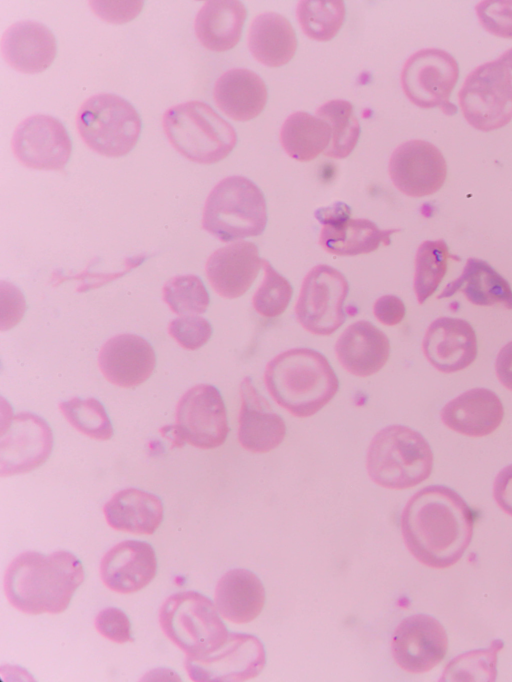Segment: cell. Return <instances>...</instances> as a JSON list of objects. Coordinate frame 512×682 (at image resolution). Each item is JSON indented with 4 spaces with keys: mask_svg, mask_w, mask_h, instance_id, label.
Wrapping results in <instances>:
<instances>
[{
    "mask_svg": "<svg viewBox=\"0 0 512 682\" xmlns=\"http://www.w3.org/2000/svg\"><path fill=\"white\" fill-rule=\"evenodd\" d=\"M248 46L258 62L268 67H279L293 58L297 39L285 17L267 12L252 21L248 32Z\"/></svg>",
    "mask_w": 512,
    "mask_h": 682,
    "instance_id": "obj_32",
    "label": "cell"
},
{
    "mask_svg": "<svg viewBox=\"0 0 512 682\" xmlns=\"http://www.w3.org/2000/svg\"><path fill=\"white\" fill-rule=\"evenodd\" d=\"M98 365L112 384L133 388L144 383L156 366L151 344L135 334H119L104 343L98 355Z\"/></svg>",
    "mask_w": 512,
    "mask_h": 682,
    "instance_id": "obj_20",
    "label": "cell"
},
{
    "mask_svg": "<svg viewBox=\"0 0 512 682\" xmlns=\"http://www.w3.org/2000/svg\"><path fill=\"white\" fill-rule=\"evenodd\" d=\"M213 97L217 107L229 118L248 121L257 117L267 102V88L256 73L231 69L216 81Z\"/></svg>",
    "mask_w": 512,
    "mask_h": 682,
    "instance_id": "obj_28",
    "label": "cell"
},
{
    "mask_svg": "<svg viewBox=\"0 0 512 682\" xmlns=\"http://www.w3.org/2000/svg\"><path fill=\"white\" fill-rule=\"evenodd\" d=\"M168 333L182 348L196 350L208 342L212 326L204 317L183 315L170 322Z\"/></svg>",
    "mask_w": 512,
    "mask_h": 682,
    "instance_id": "obj_41",
    "label": "cell"
},
{
    "mask_svg": "<svg viewBox=\"0 0 512 682\" xmlns=\"http://www.w3.org/2000/svg\"><path fill=\"white\" fill-rule=\"evenodd\" d=\"M433 452L418 431L394 424L378 431L367 451L366 468L377 485L408 489L425 481L433 469Z\"/></svg>",
    "mask_w": 512,
    "mask_h": 682,
    "instance_id": "obj_4",
    "label": "cell"
},
{
    "mask_svg": "<svg viewBox=\"0 0 512 682\" xmlns=\"http://www.w3.org/2000/svg\"><path fill=\"white\" fill-rule=\"evenodd\" d=\"M52 448V430L44 419L29 412L9 416L1 423L0 475L36 469L48 459Z\"/></svg>",
    "mask_w": 512,
    "mask_h": 682,
    "instance_id": "obj_13",
    "label": "cell"
},
{
    "mask_svg": "<svg viewBox=\"0 0 512 682\" xmlns=\"http://www.w3.org/2000/svg\"><path fill=\"white\" fill-rule=\"evenodd\" d=\"M264 278L252 298L256 312L263 317L280 316L287 309L292 298V286L265 259L262 260Z\"/></svg>",
    "mask_w": 512,
    "mask_h": 682,
    "instance_id": "obj_40",
    "label": "cell"
},
{
    "mask_svg": "<svg viewBox=\"0 0 512 682\" xmlns=\"http://www.w3.org/2000/svg\"><path fill=\"white\" fill-rule=\"evenodd\" d=\"M157 572L153 547L144 541L125 540L115 544L102 557L100 576L110 590L130 594L146 587Z\"/></svg>",
    "mask_w": 512,
    "mask_h": 682,
    "instance_id": "obj_19",
    "label": "cell"
},
{
    "mask_svg": "<svg viewBox=\"0 0 512 682\" xmlns=\"http://www.w3.org/2000/svg\"><path fill=\"white\" fill-rule=\"evenodd\" d=\"M265 599V589L259 577L244 568H235L224 573L214 594L219 614L236 624L253 621L261 613Z\"/></svg>",
    "mask_w": 512,
    "mask_h": 682,
    "instance_id": "obj_26",
    "label": "cell"
},
{
    "mask_svg": "<svg viewBox=\"0 0 512 682\" xmlns=\"http://www.w3.org/2000/svg\"><path fill=\"white\" fill-rule=\"evenodd\" d=\"M497 61L500 65L508 91L512 97V48L504 52Z\"/></svg>",
    "mask_w": 512,
    "mask_h": 682,
    "instance_id": "obj_49",
    "label": "cell"
},
{
    "mask_svg": "<svg viewBox=\"0 0 512 682\" xmlns=\"http://www.w3.org/2000/svg\"><path fill=\"white\" fill-rule=\"evenodd\" d=\"M246 16V8L240 1H206L196 15L195 34L199 42L211 51L230 50L240 40Z\"/></svg>",
    "mask_w": 512,
    "mask_h": 682,
    "instance_id": "obj_29",
    "label": "cell"
},
{
    "mask_svg": "<svg viewBox=\"0 0 512 682\" xmlns=\"http://www.w3.org/2000/svg\"><path fill=\"white\" fill-rule=\"evenodd\" d=\"M480 25L489 33L512 39V1L485 0L475 7Z\"/></svg>",
    "mask_w": 512,
    "mask_h": 682,
    "instance_id": "obj_42",
    "label": "cell"
},
{
    "mask_svg": "<svg viewBox=\"0 0 512 682\" xmlns=\"http://www.w3.org/2000/svg\"><path fill=\"white\" fill-rule=\"evenodd\" d=\"M422 350L438 371L454 373L470 366L476 359V333L469 322L460 318L440 317L427 328Z\"/></svg>",
    "mask_w": 512,
    "mask_h": 682,
    "instance_id": "obj_18",
    "label": "cell"
},
{
    "mask_svg": "<svg viewBox=\"0 0 512 682\" xmlns=\"http://www.w3.org/2000/svg\"><path fill=\"white\" fill-rule=\"evenodd\" d=\"M458 97L464 118L478 130H496L512 120V97L497 60L470 72Z\"/></svg>",
    "mask_w": 512,
    "mask_h": 682,
    "instance_id": "obj_10",
    "label": "cell"
},
{
    "mask_svg": "<svg viewBox=\"0 0 512 682\" xmlns=\"http://www.w3.org/2000/svg\"><path fill=\"white\" fill-rule=\"evenodd\" d=\"M316 115L324 120L331 130V140L323 152L324 155L335 159L347 157L355 148L360 136V124L352 104L346 100H331L320 106Z\"/></svg>",
    "mask_w": 512,
    "mask_h": 682,
    "instance_id": "obj_34",
    "label": "cell"
},
{
    "mask_svg": "<svg viewBox=\"0 0 512 682\" xmlns=\"http://www.w3.org/2000/svg\"><path fill=\"white\" fill-rule=\"evenodd\" d=\"M341 366L358 377H368L380 371L390 356V342L384 332L368 321L349 325L335 344Z\"/></svg>",
    "mask_w": 512,
    "mask_h": 682,
    "instance_id": "obj_25",
    "label": "cell"
},
{
    "mask_svg": "<svg viewBox=\"0 0 512 682\" xmlns=\"http://www.w3.org/2000/svg\"><path fill=\"white\" fill-rule=\"evenodd\" d=\"M7 289L1 283L2 315L1 330H7L16 325L22 318L26 304L22 293L15 286L6 284Z\"/></svg>",
    "mask_w": 512,
    "mask_h": 682,
    "instance_id": "obj_45",
    "label": "cell"
},
{
    "mask_svg": "<svg viewBox=\"0 0 512 682\" xmlns=\"http://www.w3.org/2000/svg\"><path fill=\"white\" fill-rule=\"evenodd\" d=\"M503 648L501 640H493L485 649L463 653L445 667L441 681H495L497 657Z\"/></svg>",
    "mask_w": 512,
    "mask_h": 682,
    "instance_id": "obj_37",
    "label": "cell"
},
{
    "mask_svg": "<svg viewBox=\"0 0 512 682\" xmlns=\"http://www.w3.org/2000/svg\"><path fill=\"white\" fill-rule=\"evenodd\" d=\"M142 1H90L93 12L110 23H124L135 18L143 7Z\"/></svg>",
    "mask_w": 512,
    "mask_h": 682,
    "instance_id": "obj_44",
    "label": "cell"
},
{
    "mask_svg": "<svg viewBox=\"0 0 512 682\" xmlns=\"http://www.w3.org/2000/svg\"><path fill=\"white\" fill-rule=\"evenodd\" d=\"M11 145L22 165L37 170H63L72 151L64 125L44 114L24 119L15 129Z\"/></svg>",
    "mask_w": 512,
    "mask_h": 682,
    "instance_id": "obj_14",
    "label": "cell"
},
{
    "mask_svg": "<svg viewBox=\"0 0 512 682\" xmlns=\"http://www.w3.org/2000/svg\"><path fill=\"white\" fill-rule=\"evenodd\" d=\"M448 246L444 240H427L420 244L415 257L414 291L423 304L438 288L447 271Z\"/></svg>",
    "mask_w": 512,
    "mask_h": 682,
    "instance_id": "obj_36",
    "label": "cell"
},
{
    "mask_svg": "<svg viewBox=\"0 0 512 682\" xmlns=\"http://www.w3.org/2000/svg\"><path fill=\"white\" fill-rule=\"evenodd\" d=\"M238 440L252 453H267L277 448L286 436V424L266 398L245 377L240 384Z\"/></svg>",
    "mask_w": 512,
    "mask_h": 682,
    "instance_id": "obj_21",
    "label": "cell"
},
{
    "mask_svg": "<svg viewBox=\"0 0 512 682\" xmlns=\"http://www.w3.org/2000/svg\"><path fill=\"white\" fill-rule=\"evenodd\" d=\"M84 579L82 563L69 551L48 555L26 551L9 563L4 591L9 603L22 613L59 614L67 609Z\"/></svg>",
    "mask_w": 512,
    "mask_h": 682,
    "instance_id": "obj_2",
    "label": "cell"
},
{
    "mask_svg": "<svg viewBox=\"0 0 512 682\" xmlns=\"http://www.w3.org/2000/svg\"><path fill=\"white\" fill-rule=\"evenodd\" d=\"M265 660L264 647L257 637L230 633L217 651L199 658L186 657L184 666L193 681H244L256 677Z\"/></svg>",
    "mask_w": 512,
    "mask_h": 682,
    "instance_id": "obj_15",
    "label": "cell"
},
{
    "mask_svg": "<svg viewBox=\"0 0 512 682\" xmlns=\"http://www.w3.org/2000/svg\"><path fill=\"white\" fill-rule=\"evenodd\" d=\"M296 15L307 37L329 41L344 22L345 5L341 0H303L298 3Z\"/></svg>",
    "mask_w": 512,
    "mask_h": 682,
    "instance_id": "obj_35",
    "label": "cell"
},
{
    "mask_svg": "<svg viewBox=\"0 0 512 682\" xmlns=\"http://www.w3.org/2000/svg\"><path fill=\"white\" fill-rule=\"evenodd\" d=\"M406 308L403 301L395 295H383L373 305L376 319L386 326L399 324L405 317Z\"/></svg>",
    "mask_w": 512,
    "mask_h": 682,
    "instance_id": "obj_46",
    "label": "cell"
},
{
    "mask_svg": "<svg viewBox=\"0 0 512 682\" xmlns=\"http://www.w3.org/2000/svg\"><path fill=\"white\" fill-rule=\"evenodd\" d=\"M388 170L394 186L410 197L434 194L447 176L444 156L435 145L424 140L399 145L390 157Z\"/></svg>",
    "mask_w": 512,
    "mask_h": 682,
    "instance_id": "obj_17",
    "label": "cell"
},
{
    "mask_svg": "<svg viewBox=\"0 0 512 682\" xmlns=\"http://www.w3.org/2000/svg\"><path fill=\"white\" fill-rule=\"evenodd\" d=\"M59 408L66 420L79 432L95 440H109L113 427L103 404L95 398H72Z\"/></svg>",
    "mask_w": 512,
    "mask_h": 682,
    "instance_id": "obj_38",
    "label": "cell"
},
{
    "mask_svg": "<svg viewBox=\"0 0 512 682\" xmlns=\"http://www.w3.org/2000/svg\"><path fill=\"white\" fill-rule=\"evenodd\" d=\"M183 441L201 449L221 446L229 433L220 391L210 384L190 388L176 406V424Z\"/></svg>",
    "mask_w": 512,
    "mask_h": 682,
    "instance_id": "obj_12",
    "label": "cell"
},
{
    "mask_svg": "<svg viewBox=\"0 0 512 682\" xmlns=\"http://www.w3.org/2000/svg\"><path fill=\"white\" fill-rule=\"evenodd\" d=\"M95 628L105 638L118 644L133 641L131 623L124 611L107 607L95 617Z\"/></svg>",
    "mask_w": 512,
    "mask_h": 682,
    "instance_id": "obj_43",
    "label": "cell"
},
{
    "mask_svg": "<svg viewBox=\"0 0 512 682\" xmlns=\"http://www.w3.org/2000/svg\"><path fill=\"white\" fill-rule=\"evenodd\" d=\"M442 423L450 430L469 437H484L502 423L504 407L499 396L487 388H472L444 405Z\"/></svg>",
    "mask_w": 512,
    "mask_h": 682,
    "instance_id": "obj_23",
    "label": "cell"
},
{
    "mask_svg": "<svg viewBox=\"0 0 512 682\" xmlns=\"http://www.w3.org/2000/svg\"><path fill=\"white\" fill-rule=\"evenodd\" d=\"M162 125L170 144L185 158L212 164L229 155L237 142L234 128L201 101H188L169 108Z\"/></svg>",
    "mask_w": 512,
    "mask_h": 682,
    "instance_id": "obj_5",
    "label": "cell"
},
{
    "mask_svg": "<svg viewBox=\"0 0 512 682\" xmlns=\"http://www.w3.org/2000/svg\"><path fill=\"white\" fill-rule=\"evenodd\" d=\"M448 637L442 624L427 614H414L395 628L391 651L398 666L410 673L428 672L445 657Z\"/></svg>",
    "mask_w": 512,
    "mask_h": 682,
    "instance_id": "obj_16",
    "label": "cell"
},
{
    "mask_svg": "<svg viewBox=\"0 0 512 682\" xmlns=\"http://www.w3.org/2000/svg\"><path fill=\"white\" fill-rule=\"evenodd\" d=\"M261 267L257 246L249 241H238L213 252L206 262L205 271L218 295L234 299L249 290Z\"/></svg>",
    "mask_w": 512,
    "mask_h": 682,
    "instance_id": "obj_22",
    "label": "cell"
},
{
    "mask_svg": "<svg viewBox=\"0 0 512 682\" xmlns=\"http://www.w3.org/2000/svg\"><path fill=\"white\" fill-rule=\"evenodd\" d=\"M1 52L14 70L35 74L53 63L57 53L54 34L45 25L31 20L12 24L1 38Z\"/></svg>",
    "mask_w": 512,
    "mask_h": 682,
    "instance_id": "obj_24",
    "label": "cell"
},
{
    "mask_svg": "<svg viewBox=\"0 0 512 682\" xmlns=\"http://www.w3.org/2000/svg\"><path fill=\"white\" fill-rule=\"evenodd\" d=\"M267 224L262 191L243 176L222 179L209 193L202 227L223 242L260 235Z\"/></svg>",
    "mask_w": 512,
    "mask_h": 682,
    "instance_id": "obj_6",
    "label": "cell"
},
{
    "mask_svg": "<svg viewBox=\"0 0 512 682\" xmlns=\"http://www.w3.org/2000/svg\"><path fill=\"white\" fill-rule=\"evenodd\" d=\"M264 382L274 401L296 417L313 416L339 389L327 358L310 348H293L275 356L266 365Z\"/></svg>",
    "mask_w": 512,
    "mask_h": 682,
    "instance_id": "obj_3",
    "label": "cell"
},
{
    "mask_svg": "<svg viewBox=\"0 0 512 682\" xmlns=\"http://www.w3.org/2000/svg\"><path fill=\"white\" fill-rule=\"evenodd\" d=\"M219 615L208 597L189 590L172 594L163 602L159 623L186 657L199 658L217 651L229 637Z\"/></svg>",
    "mask_w": 512,
    "mask_h": 682,
    "instance_id": "obj_7",
    "label": "cell"
},
{
    "mask_svg": "<svg viewBox=\"0 0 512 682\" xmlns=\"http://www.w3.org/2000/svg\"><path fill=\"white\" fill-rule=\"evenodd\" d=\"M108 525L132 534H153L164 516L161 499L153 493L127 488L115 493L103 507Z\"/></svg>",
    "mask_w": 512,
    "mask_h": 682,
    "instance_id": "obj_27",
    "label": "cell"
},
{
    "mask_svg": "<svg viewBox=\"0 0 512 682\" xmlns=\"http://www.w3.org/2000/svg\"><path fill=\"white\" fill-rule=\"evenodd\" d=\"M322 225L319 244L326 252L338 256L373 252L381 244L389 245L391 235L398 231L381 230L368 219H351L350 216Z\"/></svg>",
    "mask_w": 512,
    "mask_h": 682,
    "instance_id": "obj_30",
    "label": "cell"
},
{
    "mask_svg": "<svg viewBox=\"0 0 512 682\" xmlns=\"http://www.w3.org/2000/svg\"><path fill=\"white\" fill-rule=\"evenodd\" d=\"M459 77L456 59L448 52L426 48L412 54L401 72V85L407 98L420 108L452 106L450 95Z\"/></svg>",
    "mask_w": 512,
    "mask_h": 682,
    "instance_id": "obj_11",
    "label": "cell"
},
{
    "mask_svg": "<svg viewBox=\"0 0 512 682\" xmlns=\"http://www.w3.org/2000/svg\"><path fill=\"white\" fill-rule=\"evenodd\" d=\"M331 140L329 125L307 112H295L283 123L280 141L293 159L308 162L324 152Z\"/></svg>",
    "mask_w": 512,
    "mask_h": 682,
    "instance_id": "obj_33",
    "label": "cell"
},
{
    "mask_svg": "<svg viewBox=\"0 0 512 682\" xmlns=\"http://www.w3.org/2000/svg\"><path fill=\"white\" fill-rule=\"evenodd\" d=\"M163 300L178 315L204 313L210 298L202 280L196 275H180L169 279L163 287Z\"/></svg>",
    "mask_w": 512,
    "mask_h": 682,
    "instance_id": "obj_39",
    "label": "cell"
},
{
    "mask_svg": "<svg viewBox=\"0 0 512 682\" xmlns=\"http://www.w3.org/2000/svg\"><path fill=\"white\" fill-rule=\"evenodd\" d=\"M346 277L326 264L314 266L304 277L295 305L300 325L308 332L328 336L345 321Z\"/></svg>",
    "mask_w": 512,
    "mask_h": 682,
    "instance_id": "obj_9",
    "label": "cell"
},
{
    "mask_svg": "<svg viewBox=\"0 0 512 682\" xmlns=\"http://www.w3.org/2000/svg\"><path fill=\"white\" fill-rule=\"evenodd\" d=\"M493 496L497 505L512 516V464L504 467L496 475L493 483Z\"/></svg>",
    "mask_w": 512,
    "mask_h": 682,
    "instance_id": "obj_47",
    "label": "cell"
},
{
    "mask_svg": "<svg viewBox=\"0 0 512 682\" xmlns=\"http://www.w3.org/2000/svg\"><path fill=\"white\" fill-rule=\"evenodd\" d=\"M495 371L499 382L512 392V341L504 345L498 352Z\"/></svg>",
    "mask_w": 512,
    "mask_h": 682,
    "instance_id": "obj_48",
    "label": "cell"
},
{
    "mask_svg": "<svg viewBox=\"0 0 512 682\" xmlns=\"http://www.w3.org/2000/svg\"><path fill=\"white\" fill-rule=\"evenodd\" d=\"M400 524L407 549L420 563L447 568L458 562L468 548L474 515L455 490L430 485L410 497Z\"/></svg>",
    "mask_w": 512,
    "mask_h": 682,
    "instance_id": "obj_1",
    "label": "cell"
},
{
    "mask_svg": "<svg viewBox=\"0 0 512 682\" xmlns=\"http://www.w3.org/2000/svg\"><path fill=\"white\" fill-rule=\"evenodd\" d=\"M78 133L94 152L106 157H121L136 145L141 118L124 98L100 93L83 102L76 117Z\"/></svg>",
    "mask_w": 512,
    "mask_h": 682,
    "instance_id": "obj_8",
    "label": "cell"
},
{
    "mask_svg": "<svg viewBox=\"0 0 512 682\" xmlns=\"http://www.w3.org/2000/svg\"><path fill=\"white\" fill-rule=\"evenodd\" d=\"M461 291L467 300L478 306H492L500 303L512 309V288L490 264L469 258L458 278L451 281L438 298H446Z\"/></svg>",
    "mask_w": 512,
    "mask_h": 682,
    "instance_id": "obj_31",
    "label": "cell"
}]
</instances>
